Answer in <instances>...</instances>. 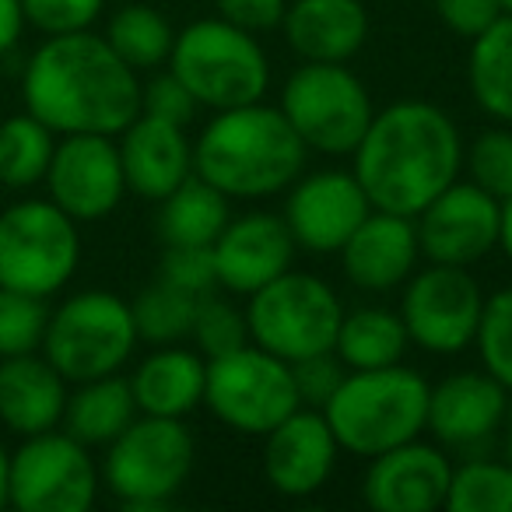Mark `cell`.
Masks as SVG:
<instances>
[{"instance_id":"4fadbf2b","label":"cell","mask_w":512,"mask_h":512,"mask_svg":"<svg viewBox=\"0 0 512 512\" xmlns=\"http://www.w3.org/2000/svg\"><path fill=\"white\" fill-rule=\"evenodd\" d=\"M484 292L467 267L428 264L421 274H411L404 288L400 320L411 344L428 355H460L474 344L481 323Z\"/></svg>"},{"instance_id":"ab89813d","label":"cell","mask_w":512,"mask_h":512,"mask_svg":"<svg viewBox=\"0 0 512 512\" xmlns=\"http://www.w3.org/2000/svg\"><path fill=\"white\" fill-rule=\"evenodd\" d=\"M292 376H295V390H299L302 407L323 411L327 400L337 393V386L344 383V376H348V365H344L334 351H320V355L292 362Z\"/></svg>"},{"instance_id":"83f0119b","label":"cell","mask_w":512,"mask_h":512,"mask_svg":"<svg viewBox=\"0 0 512 512\" xmlns=\"http://www.w3.org/2000/svg\"><path fill=\"white\" fill-rule=\"evenodd\" d=\"M411 348V337L400 320L383 306H362L355 313L341 316V327L334 337V355L348 369H386L400 365Z\"/></svg>"},{"instance_id":"ee69618b","label":"cell","mask_w":512,"mask_h":512,"mask_svg":"<svg viewBox=\"0 0 512 512\" xmlns=\"http://www.w3.org/2000/svg\"><path fill=\"white\" fill-rule=\"evenodd\" d=\"M25 29V11L22 0H0V57L11 53L22 39Z\"/></svg>"},{"instance_id":"44dd1931","label":"cell","mask_w":512,"mask_h":512,"mask_svg":"<svg viewBox=\"0 0 512 512\" xmlns=\"http://www.w3.org/2000/svg\"><path fill=\"white\" fill-rule=\"evenodd\" d=\"M421 260L418 225L407 214L372 207L341 246V271L362 292H390L414 274Z\"/></svg>"},{"instance_id":"f35d334b","label":"cell","mask_w":512,"mask_h":512,"mask_svg":"<svg viewBox=\"0 0 512 512\" xmlns=\"http://www.w3.org/2000/svg\"><path fill=\"white\" fill-rule=\"evenodd\" d=\"M102 8H106V0H22L25 25L46 32V36L92 29Z\"/></svg>"},{"instance_id":"5b68a950","label":"cell","mask_w":512,"mask_h":512,"mask_svg":"<svg viewBox=\"0 0 512 512\" xmlns=\"http://www.w3.org/2000/svg\"><path fill=\"white\" fill-rule=\"evenodd\" d=\"M169 71L190 88L200 109H235L260 102L271 85V64L253 32L225 22L200 18L176 36Z\"/></svg>"},{"instance_id":"5bb4252c","label":"cell","mask_w":512,"mask_h":512,"mask_svg":"<svg viewBox=\"0 0 512 512\" xmlns=\"http://www.w3.org/2000/svg\"><path fill=\"white\" fill-rule=\"evenodd\" d=\"M414 225L428 264L474 267L491 249H498L502 200L470 179H453L425 211L414 214Z\"/></svg>"},{"instance_id":"cb8c5ba5","label":"cell","mask_w":512,"mask_h":512,"mask_svg":"<svg viewBox=\"0 0 512 512\" xmlns=\"http://www.w3.org/2000/svg\"><path fill=\"white\" fill-rule=\"evenodd\" d=\"M67 379L50 365V358L32 355L0 358V421L15 435L50 432L64 421Z\"/></svg>"},{"instance_id":"74e56055","label":"cell","mask_w":512,"mask_h":512,"mask_svg":"<svg viewBox=\"0 0 512 512\" xmlns=\"http://www.w3.org/2000/svg\"><path fill=\"white\" fill-rule=\"evenodd\" d=\"M158 278H162L165 285L179 288V292L193 295V299L214 292L218 274H214L211 246H165Z\"/></svg>"},{"instance_id":"1f68e13d","label":"cell","mask_w":512,"mask_h":512,"mask_svg":"<svg viewBox=\"0 0 512 512\" xmlns=\"http://www.w3.org/2000/svg\"><path fill=\"white\" fill-rule=\"evenodd\" d=\"M130 313H134L137 341L179 344V341H186L193 330L197 299L179 292V288L165 285V281L158 278L155 285H148L134 302H130Z\"/></svg>"},{"instance_id":"6da1fadb","label":"cell","mask_w":512,"mask_h":512,"mask_svg":"<svg viewBox=\"0 0 512 512\" xmlns=\"http://www.w3.org/2000/svg\"><path fill=\"white\" fill-rule=\"evenodd\" d=\"M25 113L53 134L120 137L141 113V81L92 29L46 36L25 64Z\"/></svg>"},{"instance_id":"277c9868","label":"cell","mask_w":512,"mask_h":512,"mask_svg":"<svg viewBox=\"0 0 512 512\" xmlns=\"http://www.w3.org/2000/svg\"><path fill=\"white\" fill-rule=\"evenodd\" d=\"M428 393V379L404 362L386 369H348L323 414L341 449L372 460L386 449L421 439L428 425Z\"/></svg>"},{"instance_id":"484cf974","label":"cell","mask_w":512,"mask_h":512,"mask_svg":"<svg viewBox=\"0 0 512 512\" xmlns=\"http://www.w3.org/2000/svg\"><path fill=\"white\" fill-rule=\"evenodd\" d=\"M137 414L141 411H137L130 379L113 372V376L78 383V390L67 393L64 432H71L85 446H109Z\"/></svg>"},{"instance_id":"e0dca14e","label":"cell","mask_w":512,"mask_h":512,"mask_svg":"<svg viewBox=\"0 0 512 512\" xmlns=\"http://www.w3.org/2000/svg\"><path fill=\"white\" fill-rule=\"evenodd\" d=\"M218 285L232 295H253L292 271L295 239L281 214L249 211L232 218L211 246Z\"/></svg>"},{"instance_id":"30bf717a","label":"cell","mask_w":512,"mask_h":512,"mask_svg":"<svg viewBox=\"0 0 512 512\" xmlns=\"http://www.w3.org/2000/svg\"><path fill=\"white\" fill-rule=\"evenodd\" d=\"M204 404L225 428L264 439L274 425L299 411L292 365L253 341L207 362Z\"/></svg>"},{"instance_id":"60d3db41","label":"cell","mask_w":512,"mask_h":512,"mask_svg":"<svg viewBox=\"0 0 512 512\" xmlns=\"http://www.w3.org/2000/svg\"><path fill=\"white\" fill-rule=\"evenodd\" d=\"M141 113L186 127V123L200 113V102L193 99L190 88H186L176 74L165 71V74H155L148 85H141Z\"/></svg>"},{"instance_id":"d6a6232c","label":"cell","mask_w":512,"mask_h":512,"mask_svg":"<svg viewBox=\"0 0 512 512\" xmlns=\"http://www.w3.org/2000/svg\"><path fill=\"white\" fill-rule=\"evenodd\" d=\"M446 512H512V463L467 460L453 467Z\"/></svg>"},{"instance_id":"c3c4849f","label":"cell","mask_w":512,"mask_h":512,"mask_svg":"<svg viewBox=\"0 0 512 512\" xmlns=\"http://www.w3.org/2000/svg\"><path fill=\"white\" fill-rule=\"evenodd\" d=\"M498 4H502V11H505V15H512V0H498Z\"/></svg>"},{"instance_id":"f6af8a7d","label":"cell","mask_w":512,"mask_h":512,"mask_svg":"<svg viewBox=\"0 0 512 512\" xmlns=\"http://www.w3.org/2000/svg\"><path fill=\"white\" fill-rule=\"evenodd\" d=\"M498 249L509 256L512 264V197L502 200V225H498Z\"/></svg>"},{"instance_id":"4316f807","label":"cell","mask_w":512,"mask_h":512,"mask_svg":"<svg viewBox=\"0 0 512 512\" xmlns=\"http://www.w3.org/2000/svg\"><path fill=\"white\" fill-rule=\"evenodd\" d=\"M158 232L165 246H214L221 228L232 221L228 197L200 179L197 172L186 176L165 200H158Z\"/></svg>"},{"instance_id":"ba28073f","label":"cell","mask_w":512,"mask_h":512,"mask_svg":"<svg viewBox=\"0 0 512 512\" xmlns=\"http://www.w3.org/2000/svg\"><path fill=\"white\" fill-rule=\"evenodd\" d=\"M246 299V327L256 348L285 358L288 365L320 351H334L344 306L323 278L285 271Z\"/></svg>"},{"instance_id":"836d02e7","label":"cell","mask_w":512,"mask_h":512,"mask_svg":"<svg viewBox=\"0 0 512 512\" xmlns=\"http://www.w3.org/2000/svg\"><path fill=\"white\" fill-rule=\"evenodd\" d=\"M46 323H50L46 299L0 288V358L32 355L43 348Z\"/></svg>"},{"instance_id":"bcb514c9","label":"cell","mask_w":512,"mask_h":512,"mask_svg":"<svg viewBox=\"0 0 512 512\" xmlns=\"http://www.w3.org/2000/svg\"><path fill=\"white\" fill-rule=\"evenodd\" d=\"M8 481H11V453L0 442V509L8 505Z\"/></svg>"},{"instance_id":"3957f363","label":"cell","mask_w":512,"mask_h":512,"mask_svg":"<svg viewBox=\"0 0 512 512\" xmlns=\"http://www.w3.org/2000/svg\"><path fill=\"white\" fill-rule=\"evenodd\" d=\"M306 151L285 113L260 99L207 120L193 144V172L228 200H264L302 176Z\"/></svg>"},{"instance_id":"8d00e7d4","label":"cell","mask_w":512,"mask_h":512,"mask_svg":"<svg viewBox=\"0 0 512 512\" xmlns=\"http://www.w3.org/2000/svg\"><path fill=\"white\" fill-rule=\"evenodd\" d=\"M463 165L470 172V183L488 190L495 200L512 197V127H491L477 134L470 148H463Z\"/></svg>"},{"instance_id":"7a4b0ae2","label":"cell","mask_w":512,"mask_h":512,"mask_svg":"<svg viewBox=\"0 0 512 512\" xmlns=\"http://www.w3.org/2000/svg\"><path fill=\"white\" fill-rule=\"evenodd\" d=\"M351 158L372 207L414 218L460 179L463 137L439 106L404 99L372 116Z\"/></svg>"},{"instance_id":"603a6c76","label":"cell","mask_w":512,"mask_h":512,"mask_svg":"<svg viewBox=\"0 0 512 512\" xmlns=\"http://www.w3.org/2000/svg\"><path fill=\"white\" fill-rule=\"evenodd\" d=\"M285 43L309 64H348L369 39L362 0H292L281 18Z\"/></svg>"},{"instance_id":"7c38bea8","label":"cell","mask_w":512,"mask_h":512,"mask_svg":"<svg viewBox=\"0 0 512 512\" xmlns=\"http://www.w3.org/2000/svg\"><path fill=\"white\" fill-rule=\"evenodd\" d=\"M99 495V470L71 432L25 435L11 453L8 505L18 512H88Z\"/></svg>"},{"instance_id":"f1b7e54d","label":"cell","mask_w":512,"mask_h":512,"mask_svg":"<svg viewBox=\"0 0 512 512\" xmlns=\"http://www.w3.org/2000/svg\"><path fill=\"white\" fill-rule=\"evenodd\" d=\"M467 85L481 113L512 127V15H498L470 39Z\"/></svg>"},{"instance_id":"2e32d148","label":"cell","mask_w":512,"mask_h":512,"mask_svg":"<svg viewBox=\"0 0 512 512\" xmlns=\"http://www.w3.org/2000/svg\"><path fill=\"white\" fill-rule=\"evenodd\" d=\"M372 211L355 172L327 169L299 176L288 186V200L281 218L292 228L295 246L309 253H341L365 214Z\"/></svg>"},{"instance_id":"7dc6e473","label":"cell","mask_w":512,"mask_h":512,"mask_svg":"<svg viewBox=\"0 0 512 512\" xmlns=\"http://www.w3.org/2000/svg\"><path fill=\"white\" fill-rule=\"evenodd\" d=\"M502 435H505V460L512 463V400H509V411H505V421H502Z\"/></svg>"},{"instance_id":"9a60e30c","label":"cell","mask_w":512,"mask_h":512,"mask_svg":"<svg viewBox=\"0 0 512 512\" xmlns=\"http://www.w3.org/2000/svg\"><path fill=\"white\" fill-rule=\"evenodd\" d=\"M50 200L74 221H99L120 207L127 193L120 144L106 134H64L46 169Z\"/></svg>"},{"instance_id":"b9f144b4","label":"cell","mask_w":512,"mask_h":512,"mask_svg":"<svg viewBox=\"0 0 512 512\" xmlns=\"http://www.w3.org/2000/svg\"><path fill=\"white\" fill-rule=\"evenodd\" d=\"M435 11H439L442 25L449 32L463 39H474L502 15V4L498 0H432Z\"/></svg>"},{"instance_id":"7bdbcfd3","label":"cell","mask_w":512,"mask_h":512,"mask_svg":"<svg viewBox=\"0 0 512 512\" xmlns=\"http://www.w3.org/2000/svg\"><path fill=\"white\" fill-rule=\"evenodd\" d=\"M214 4H218V18L253 32V36L278 29L288 11V0H214Z\"/></svg>"},{"instance_id":"d4e9b609","label":"cell","mask_w":512,"mask_h":512,"mask_svg":"<svg viewBox=\"0 0 512 512\" xmlns=\"http://www.w3.org/2000/svg\"><path fill=\"white\" fill-rule=\"evenodd\" d=\"M207 358L179 344H158L130 376L137 411L155 418H186L204 404Z\"/></svg>"},{"instance_id":"9c48e42d","label":"cell","mask_w":512,"mask_h":512,"mask_svg":"<svg viewBox=\"0 0 512 512\" xmlns=\"http://www.w3.org/2000/svg\"><path fill=\"white\" fill-rule=\"evenodd\" d=\"M78 260V221L53 200H22L0 211V288L50 299L74 278Z\"/></svg>"},{"instance_id":"e575fe53","label":"cell","mask_w":512,"mask_h":512,"mask_svg":"<svg viewBox=\"0 0 512 512\" xmlns=\"http://www.w3.org/2000/svg\"><path fill=\"white\" fill-rule=\"evenodd\" d=\"M190 341L197 344V351L207 358V362L242 348V344H249L246 309H235L232 302L218 299L214 292L200 295L197 313H193Z\"/></svg>"},{"instance_id":"ffe728a7","label":"cell","mask_w":512,"mask_h":512,"mask_svg":"<svg viewBox=\"0 0 512 512\" xmlns=\"http://www.w3.org/2000/svg\"><path fill=\"white\" fill-rule=\"evenodd\" d=\"M512 393L491 372H453L428 393V432L446 449H477L502 432Z\"/></svg>"},{"instance_id":"d6986e66","label":"cell","mask_w":512,"mask_h":512,"mask_svg":"<svg viewBox=\"0 0 512 512\" xmlns=\"http://www.w3.org/2000/svg\"><path fill=\"white\" fill-rule=\"evenodd\" d=\"M453 463L439 446L411 439L372 456L362 477V498L376 512L446 509Z\"/></svg>"},{"instance_id":"f546056e","label":"cell","mask_w":512,"mask_h":512,"mask_svg":"<svg viewBox=\"0 0 512 512\" xmlns=\"http://www.w3.org/2000/svg\"><path fill=\"white\" fill-rule=\"evenodd\" d=\"M53 148H57V134L43 120H36L32 113L8 116L0 123V186L29 190L43 183Z\"/></svg>"},{"instance_id":"4dcf8cb0","label":"cell","mask_w":512,"mask_h":512,"mask_svg":"<svg viewBox=\"0 0 512 512\" xmlns=\"http://www.w3.org/2000/svg\"><path fill=\"white\" fill-rule=\"evenodd\" d=\"M106 43L134 71H155V67L169 64L176 32L162 11L148 8V4H127L109 18Z\"/></svg>"},{"instance_id":"8fae6325","label":"cell","mask_w":512,"mask_h":512,"mask_svg":"<svg viewBox=\"0 0 512 512\" xmlns=\"http://www.w3.org/2000/svg\"><path fill=\"white\" fill-rule=\"evenodd\" d=\"M278 109L302 144L320 155H351L376 116L372 95L358 74L344 64L309 60H302L299 71L285 81Z\"/></svg>"},{"instance_id":"ac0fdd59","label":"cell","mask_w":512,"mask_h":512,"mask_svg":"<svg viewBox=\"0 0 512 512\" xmlns=\"http://www.w3.org/2000/svg\"><path fill=\"white\" fill-rule=\"evenodd\" d=\"M337 442L327 414L299 407L264 435V477L278 495L309 498L330 481L337 467Z\"/></svg>"},{"instance_id":"52a82bcc","label":"cell","mask_w":512,"mask_h":512,"mask_svg":"<svg viewBox=\"0 0 512 512\" xmlns=\"http://www.w3.org/2000/svg\"><path fill=\"white\" fill-rule=\"evenodd\" d=\"M137 348V327L130 302L113 292H78L57 306L46 323L43 355L67 383L113 376L130 362Z\"/></svg>"},{"instance_id":"7402d4cb","label":"cell","mask_w":512,"mask_h":512,"mask_svg":"<svg viewBox=\"0 0 512 512\" xmlns=\"http://www.w3.org/2000/svg\"><path fill=\"white\" fill-rule=\"evenodd\" d=\"M120 162L127 190L144 200H165L186 176H193V144L179 123L137 113L120 134Z\"/></svg>"},{"instance_id":"8992f818","label":"cell","mask_w":512,"mask_h":512,"mask_svg":"<svg viewBox=\"0 0 512 512\" xmlns=\"http://www.w3.org/2000/svg\"><path fill=\"white\" fill-rule=\"evenodd\" d=\"M197 456L190 428L183 418L137 414L106 446L102 484L134 512L165 509L186 484Z\"/></svg>"},{"instance_id":"d590c367","label":"cell","mask_w":512,"mask_h":512,"mask_svg":"<svg viewBox=\"0 0 512 512\" xmlns=\"http://www.w3.org/2000/svg\"><path fill=\"white\" fill-rule=\"evenodd\" d=\"M474 348L481 355L484 372H491L512 393V288H502L484 299Z\"/></svg>"}]
</instances>
